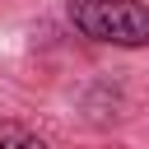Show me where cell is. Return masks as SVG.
<instances>
[{"label": "cell", "mask_w": 149, "mask_h": 149, "mask_svg": "<svg viewBox=\"0 0 149 149\" xmlns=\"http://www.w3.org/2000/svg\"><path fill=\"white\" fill-rule=\"evenodd\" d=\"M70 23L112 47H144L149 42V9L140 0H70Z\"/></svg>", "instance_id": "obj_1"}, {"label": "cell", "mask_w": 149, "mask_h": 149, "mask_svg": "<svg viewBox=\"0 0 149 149\" xmlns=\"http://www.w3.org/2000/svg\"><path fill=\"white\" fill-rule=\"evenodd\" d=\"M0 149H47V144H42V135H33L28 126L0 121Z\"/></svg>", "instance_id": "obj_2"}]
</instances>
